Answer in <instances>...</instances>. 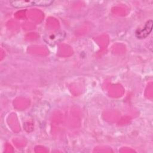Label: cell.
Instances as JSON below:
<instances>
[{"mask_svg": "<svg viewBox=\"0 0 153 153\" xmlns=\"http://www.w3.org/2000/svg\"><path fill=\"white\" fill-rule=\"evenodd\" d=\"M153 22L152 20H148L142 29H138L136 32V36L139 39H143L147 37L152 31Z\"/></svg>", "mask_w": 153, "mask_h": 153, "instance_id": "7a4b0ae2", "label": "cell"}, {"mask_svg": "<svg viewBox=\"0 0 153 153\" xmlns=\"http://www.w3.org/2000/svg\"><path fill=\"white\" fill-rule=\"evenodd\" d=\"M53 1L51 0H32V1H10V3L16 8L26 7L32 5L47 6L51 5Z\"/></svg>", "mask_w": 153, "mask_h": 153, "instance_id": "6da1fadb", "label": "cell"}]
</instances>
